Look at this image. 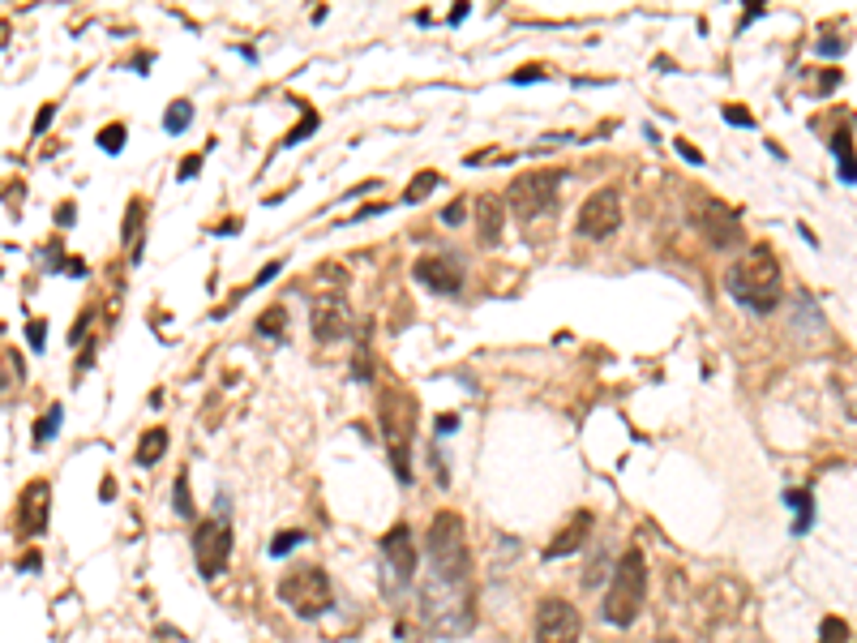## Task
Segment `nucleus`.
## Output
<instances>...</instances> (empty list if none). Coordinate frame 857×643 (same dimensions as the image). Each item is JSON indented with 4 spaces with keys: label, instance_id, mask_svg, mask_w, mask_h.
Segmentation results:
<instances>
[{
    "label": "nucleus",
    "instance_id": "obj_1",
    "mask_svg": "<svg viewBox=\"0 0 857 643\" xmlns=\"http://www.w3.org/2000/svg\"><path fill=\"white\" fill-rule=\"evenodd\" d=\"M728 297L746 305L750 314H772L780 300V262L767 245H750L738 253V262L725 270Z\"/></svg>",
    "mask_w": 857,
    "mask_h": 643
},
{
    "label": "nucleus",
    "instance_id": "obj_2",
    "mask_svg": "<svg viewBox=\"0 0 857 643\" xmlns=\"http://www.w3.org/2000/svg\"><path fill=\"white\" fill-rule=\"evenodd\" d=\"M643 600H647V562H643L639 549H631V553H622L614 579H609V588H605L600 613H605L609 627L626 630V627H634V618H639V610H643Z\"/></svg>",
    "mask_w": 857,
    "mask_h": 643
},
{
    "label": "nucleus",
    "instance_id": "obj_3",
    "mask_svg": "<svg viewBox=\"0 0 857 643\" xmlns=\"http://www.w3.org/2000/svg\"><path fill=\"white\" fill-rule=\"evenodd\" d=\"M429 562L446 583H459L468 575V528H463V515L442 511L429 524Z\"/></svg>",
    "mask_w": 857,
    "mask_h": 643
},
{
    "label": "nucleus",
    "instance_id": "obj_4",
    "mask_svg": "<svg viewBox=\"0 0 857 643\" xmlns=\"http://www.w3.org/2000/svg\"><path fill=\"white\" fill-rule=\"evenodd\" d=\"M382 433H386V446H390V463L399 480H412V468H407V446H412V429H416V403L407 391H382Z\"/></svg>",
    "mask_w": 857,
    "mask_h": 643
},
{
    "label": "nucleus",
    "instance_id": "obj_5",
    "mask_svg": "<svg viewBox=\"0 0 857 643\" xmlns=\"http://www.w3.org/2000/svg\"><path fill=\"white\" fill-rule=\"evenodd\" d=\"M279 600H283L291 613H300V618H322V613L335 605V592H330L326 571L300 566V571H291V575L279 579Z\"/></svg>",
    "mask_w": 857,
    "mask_h": 643
},
{
    "label": "nucleus",
    "instance_id": "obj_6",
    "mask_svg": "<svg viewBox=\"0 0 857 643\" xmlns=\"http://www.w3.org/2000/svg\"><path fill=\"white\" fill-rule=\"evenodd\" d=\"M557 189H562V172H528V176H515L510 189H506V206L519 214V219H540L557 206Z\"/></svg>",
    "mask_w": 857,
    "mask_h": 643
},
{
    "label": "nucleus",
    "instance_id": "obj_7",
    "mask_svg": "<svg viewBox=\"0 0 857 643\" xmlns=\"http://www.w3.org/2000/svg\"><path fill=\"white\" fill-rule=\"evenodd\" d=\"M622 219H626L622 194H617V189H596V194L583 198L579 214H575V228H579V236H587V241H605V236H614V232L622 228Z\"/></svg>",
    "mask_w": 857,
    "mask_h": 643
},
{
    "label": "nucleus",
    "instance_id": "obj_8",
    "mask_svg": "<svg viewBox=\"0 0 857 643\" xmlns=\"http://www.w3.org/2000/svg\"><path fill=\"white\" fill-rule=\"evenodd\" d=\"M583 618L579 610L562 600V596H549L536 605V643H579Z\"/></svg>",
    "mask_w": 857,
    "mask_h": 643
},
{
    "label": "nucleus",
    "instance_id": "obj_9",
    "mask_svg": "<svg viewBox=\"0 0 857 643\" xmlns=\"http://www.w3.org/2000/svg\"><path fill=\"white\" fill-rule=\"evenodd\" d=\"M227 549H232V528L224 519H202L194 528V562L202 579H214L227 566Z\"/></svg>",
    "mask_w": 857,
    "mask_h": 643
},
{
    "label": "nucleus",
    "instance_id": "obj_10",
    "mask_svg": "<svg viewBox=\"0 0 857 643\" xmlns=\"http://www.w3.org/2000/svg\"><path fill=\"white\" fill-rule=\"evenodd\" d=\"M695 223H699V232L708 236V245L712 249H738V241H742V214L733 211V206H725V202H716V198H708L703 206H699Z\"/></svg>",
    "mask_w": 857,
    "mask_h": 643
},
{
    "label": "nucleus",
    "instance_id": "obj_11",
    "mask_svg": "<svg viewBox=\"0 0 857 643\" xmlns=\"http://www.w3.org/2000/svg\"><path fill=\"white\" fill-rule=\"evenodd\" d=\"M412 275H416L421 288H429L437 297H454L463 288V266H459L454 253H421L416 266H412Z\"/></svg>",
    "mask_w": 857,
    "mask_h": 643
},
{
    "label": "nucleus",
    "instance_id": "obj_12",
    "mask_svg": "<svg viewBox=\"0 0 857 643\" xmlns=\"http://www.w3.org/2000/svg\"><path fill=\"white\" fill-rule=\"evenodd\" d=\"M48 515H52L48 480H31L26 494L17 497V536H39V532L48 528Z\"/></svg>",
    "mask_w": 857,
    "mask_h": 643
},
{
    "label": "nucleus",
    "instance_id": "obj_13",
    "mask_svg": "<svg viewBox=\"0 0 857 643\" xmlns=\"http://www.w3.org/2000/svg\"><path fill=\"white\" fill-rule=\"evenodd\" d=\"M309 326H313V339H318V344H335V339H343V335L352 330V309H348V300L343 297L318 300L313 314H309Z\"/></svg>",
    "mask_w": 857,
    "mask_h": 643
},
{
    "label": "nucleus",
    "instance_id": "obj_14",
    "mask_svg": "<svg viewBox=\"0 0 857 643\" xmlns=\"http://www.w3.org/2000/svg\"><path fill=\"white\" fill-rule=\"evenodd\" d=\"M382 553H386V566L395 571L399 583L416 575V544H412V528L407 524H395V528L382 536Z\"/></svg>",
    "mask_w": 857,
    "mask_h": 643
},
{
    "label": "nucleus",
    "instance_id": "obj_15",
    "mask_svg": "<svg viewBox=\"0 0 857 643\" xmlns=\"http://www.w3.org/2000/svg\"><path fill=\"white\" fill-rule=\"evenodd\" d=\"M506 198H498V194H481L476 198V236H481V245H498L501 241V228H506Z\"/></svg>",
    "mask_w": 857,
    "mask_h": 643
},
{
    "label": "nucleus",
    "instance_id": "obj_16",
    "mask_svg": "<svg viewBox=\"0 0 857 643\" xmlns=\"http://www.w3.org/2000/svg\"><path fill=\"white\" fill-rule=\"evenodd\" d=\"M587 532H592V515L575 511V515H570V528L557 532V541L545 549V558H567V553H575V549L587 541Z\"/></svg>",
    "mask_w": 857,
    "mask_h": 643
},
{
    "label": "nucleus",
    "instance_id": "obj_17",
    "mask_svg": "<svg viewBox=\"0 0 857 643\" xmlns=\"http://www.w3.org/2000/svg\"><path fill=\"white\" fill-rule=\"evenodd\" d=\"M142 223H146V206L142 198L129 202V214H125V245H129V262H142Z\"/></svg>",
    "mask_w": 857,
    "mask_h": 643
},
{
    "label": "nucleus",
    "instance_id": "obj_18",
    "mask_svg": "<svg viewBox=\"0 0 857 643\" xmlns=\"http://www.w3.org/2000/svg\"><path fill=\"white\" fill-rule=\"evenodd\" d=\"M614 571H617V566H614V558H609L605 549H600V553H592V558H587V571H583V588H600L605 579H614Z\"/></svg>",
    "mask_w": 857,
    "mask_h": 643
},
{
    "label": "nucleus",
    "instance_id": "obj_19",
    "mask_svg": "<svg viewBox=\"0 0 857 643\" xmlns=\"http://www.w3.org/2000/svg\"><path fill=\"white\" fill-rule=\"evenodd\" d=\"M163 450H167V429H150L142 438V446H138V463L150 468L155 459H163Z\"/></svg>",
    "mask_w": 857,
    "mask_h": 643
},
{
    "label": "nucleus",
    "instance_id": "obj_20",
    "mask_svg": "<svg viewBox=\"0 0 857 643\" xmlns=\"http://www.w3.org/2000/svg\"><path fill=\"white\" fill-rule=\"evenodd\" d=\"M61 421H65V408H61V403H52L48 412L39 416V425H34V446H48V438H56V433H61Z\"/></svg>",
    "mask_w": 857,
    "mask_h": 643
},
{
    "label": "nucleus",
    "instance_id": "obj_21",
    "mask_svg": "<svg viewBox=\"0 0 857 643\" xmlns=\"http://www.w3.org/2000/svg\"><path fill=\"white\" fill-rule=\"evenodd\" d=\"M785 502H789V506H797V524H793V532H806L810 524H814V497L802 494V489H789V494H785Z\"/></svg>",
    "mask_w": 857,
    "mask_h": 643
},
{
    "label": "nucleus",
    "instance_id": "obj_22",
    "mask_svg": "<svg viewBox=\"0 0 857 643\" xmlns=\"http://www.w3.org/2000/svg\"><path fill=\"white\" fill-rule=\"evenodd\" d=\"M189 120H194V103L176 99V103H167V116H163V129H167V133H185V129H189Z\"/></svg>",
    "mask_w": 857,
    "mask_h": 643
},
{
    "label": "nucleus",
    "instance_id": "obj_23",
    "mask_svg": "<svg viewBox=\"0 0 857 643\" xmlns=\"http://www.w3.org/2000/svg\"><path fill=\"white\" fill-rule=\"evenodd\" d=\"M437 181H442V176H437L433 167H429V172H416V181L404 189V202H424L437 189Z\"/></svg>",
    "mask_w": 857,
    "mask_h": 643
},
{
    "label": "nucleus",
    "instance_id": "obj_24",
    "mask_svg": "<svg viewBox=\"0 0 857 643\" xmlns=\"http://www.w3.org/2000/svg\"><path fill=\"white\" fill-rule=\"evenodd\" d=\"M172 506H176L180 519H194V497H189V472H180L172 480Z\"/></svg>",
    "mask_w": 857,
    "mask_h": 643
},
{
    "label": "nucleus",
    "instance_id": "obj_25",
    "mask_svg": "<svg viewBox=\"0 0 857 643\" xmlns=\"http://www.w3.org/2000/svg\"><path fill=\"white\" fill-rule=\"evenodd\" d=\"M296 544H305V532L300 528H283L275 532V541H271V558H288Z\"/></svg>",
    "mask_w": 857,
    "mask_h": 643
},
{
    "label": "nucleus",
    "instance_id": "obj_26",
    "mask_svg": "<svg viewBox=\"0 0 857 643\" xmlns=\"http://www.w3.org/2000/svg\"><path fill=\"white\" fill-rule=\"evenodd\" d=\"M283 322H288V314H283V309L275 305V309H266V314L258 317V335H271V339H279V335H283Z\"/></svg>",
    "mask_w": 857,
    "mask_h": 643
},
{
    "label": "nucleus",
    "instance_id": "obj_27",
    "mask_svg": "<svg viewBox=\"0 0 857 643\" xmlns=\"http://www.w3.org/2000/svg\"><path fill=\"white\" fill-rule=\"evenodd\" d=\"M819 643H849V627H844L841 618H824V627H819Z\"/></svg>",
    "mask_w": 857,
    "mask_h": 643
},
{
    "label": "nucleus",
    "instance_id": "obj_28",
    "mask_svg": "<svg viewBox=\"0 0 857 643\" xmlns=\"http://www.w3.org/2000/svg\"><path fill=\"white\" fill-rule=\"evenodd\" d=\"M99 147L108 150V155H116V150H125V125H108V129L99 133Z\"/></svg>",
    "mask_w": 857,
    "mask_h": 643
},
{
    "label": "nucleus",
    "instance_id": "obj_29",
    "mask_svg": "<svg viewBox=\"0 0 857 643\" xmlns=\"http://www.w3.org/2000/svg\"><path fill=\"white\" fill-rule=\"evenodd\" d=\"M463 219H468V198L446 202V211H442V223H446V228H454V223H463Z\"/></svg>",
    "mask_w": 857,
    "mask_h": 643
},
{
    "label": "nucleus",
    "instance_id": "obj_30",
    "mask_svg": "<svg viewBox=\"0 0 857 643\" xmlns=\"http://www.w3.org/2000/svg\"><path fill=\"white\" fill-rule=\"evenodd\" d=\"M313 129H318V112H305V120H300V125L283 137V147H296V142H300V137H309Z\"/></svg>",
    "mask_w": 857,
    "mask_h": 643
},
{
    "label": "nucleus",
    "instance_id": "obj_31",
    "mask_svg": "<svg viewBox=\"0 0 857 643\" xmlns=\"http://www.w3.org/2000/svg\"><path fill=\"white\" fill-rule=\"evenodd\" d=\"M725 120H728V125H742V129H755V116L746 112L742 103H728V108H725Z\"/></svg>",
    "mask_w": 857,
    "mask_h": 643
},
{
    "label": "nucleus",
    "instance_id": "obj_32",
    "mask_svg": "<svg viewBox=\"0 0 857 643\" xmlns=\"http://www.w3.org/2000/svg\"><path fill=\"white\" fill-rule=\"evenodd\" d=\"M844 48H849V43H844V39H836V34L819 39V52H824V56H836V52H844Z\"/></svg>",
    "mask_w": 857,
    "mask_h": 643
},
{
    "label": "nucleus",
    "instance_id": "obj_33",
    "mask_svg": "<svg viewBox=\"0 0 857 643\" xmlns=\"http://www.w3.org/2000/svg\"><path fill=\"white\" fill-rule=\"evenodd\" d=\"M836 82H841V73H836V69H824V78H819V86H814V90H819V95H827Z\"/></svg>",
    "mask_w": 857,
    "mask_h": 643
},
{
    "label": "nucleus",
    "instance_id": "obj_34",
    "mask_svg": "<svg viewBox=\"0 0 857 643\" xmlns=\"http://www.w3.org/2000/svg\"><path fill=\"white\" fill-rule=\"evenodd\" d=\"M52 116H56V103H43V112L34 116V133H43V129H48V120H52Z\"/></svg>",
    "mask_w": 857,
    "mask_h": 643
},
{
    "label": "nucleus",
    "instance_id": "obj_35",
    "mask_svg": "<svg viewBox=\"0 0 857 643\" xmlns=\"http://www.w3.org/2000/svg\"><path fill=\"white\" fill-rule=\"evenodd\" d=\"M43 330H48L43 322H31V326H26V339H31V347H43Z\"/></svg>",
    "mask_w": 857,
    "mask_h": 643
},
{
    "label": "nucleus",
    "instance_id": "obj_36",
    "mask_svg": "<svg viewBox=\"0 0 857 643\" xmlns=\"http://www.w3.org/2000/svg\"><path fill=\"white\" fill-rule=\"evenodd\" d=\"M755 17H763V5H759V0H750V5H746V17L738 22V31H742V26H750Z\"/></svg>",
    "mask_w": 857,
    "mask_h": 643
},
{
    "label": "nucleus",
    "instance_id": "obj_37",
    "mask_svg": "<svg viewBox=\"0 0 857 643\" xmlns=\"http://www.w3.org/2000/svg\"><path fill=\"white\" fill-rule=\"evenodd\" d=\"M197 167H202V159H197V155H194V159H185V164H180V181H194Z\"/></svg>",
    "mask_w": 857,
    "mask_h": 643
},
{
    "label": "nucleus",
    "instance_id": "obj_38",
    "mask_svg": "<svg viewBox=\"0 0 857 643\" xmlns=\"http://www.w3.org/2000/svg\"><path fill=\"white\" fill-rule=\"evenodd\" d=\"M678 155H681V159H690V164H703V155H699L690 142H678Z\"/></svg>",
    "mask_w": 857,
    "mask_h": 643
},
{
    "label": "nucleus",
    "instance_id": "obj_39",
    "mask_svg": "<svg viewBox=\"0 0 857 643\" xmlns=\"http://www.w3.org/2000/svg\"><path fill=\"white\" fill-rule=\"evenodd\" d=\"M540 78H545L540 69H519V73L510 78V82H540Z\"/></svg>",
    "mask_w": 857,
    "mask_h": 643
},
{
    "label": "nucleus",
    "instance_id": "obj_40",
    "mask_svg": "<svg viewBox=\"0 0 857 643\" xmlns=\"http://www.w3.org/2000/svg\"><path fill=\"white\" fill-rule=\"evenodd\" d=\"M279 266H283V262H266V266H262L258 283H271V279H275V275H279Z\"/></svg>",
    "mask_w": 857,
    "mask_h": 643
},
{
    "label": "nucleus",
    "instance_id": "obj_41",
    "mask_svg": "<svg viewBox=\"0 0 857 643\" xmlns=\"http://www.w3.org/2000/svg\"><path fill=\"white\" fill-rule=\"evenodd\" d=\"M56 219H61V228H69V223H73V206H69V202H65V206H61V214H56Z\"/></svg>",
    "mask_w": 857,
    "mask_h": 643
}]
</instances>
